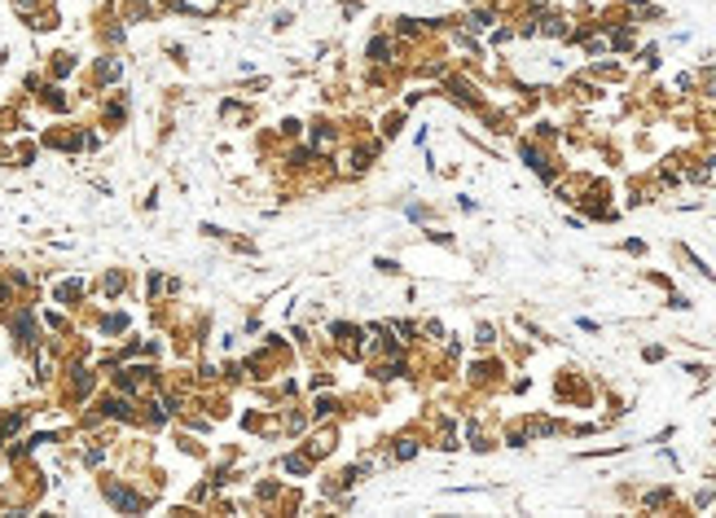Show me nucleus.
Listing matches in <instances>:
<instances>
[{
  "label": "nucleus",
  "instance_id": "nucleus-8",
  "mask_svg": "<svg viewBox=\"0 0 716 518\" xmlns=\"http://www.w3.org/2000/svg\"><path fill=\"white\" fill-rule=\"evenodd\" d=\"M642 505H646V510H663V505H673V488H655V492H646V496H642Z\"/></svg>",
  "mask_w": 716,
  "mask_h": 518
},
{
  "label": "nucleus",
  "instance_id": "nucleus-9",
  "mask_svg": "<svg viewBox=\"0 0 716 518\" xmlns=\"http://www.w3.org/2000/svg\"><path fill=\"white\" fill-rule=\"evenodd\" d=\"M79 294H84V281H66V286H58V304H75Z\"/></svg>",
  "mask_w": 716,
  "mask_h": 518
},
{
  "label": "nucleus",
  "instance_id": "nucleus-21",
  "mask_svg": "<svg viewBox=\"0 0 716 518\" xmlns=\"http://www.w3.org/2000/svg\"><path fill=\"white\" fill-rule=\"evenodd\" d=\"M506 40H514V31H510V27H497V31H492V44H506Z\"/></svg>",
  "mask_w": 716,
  "mask_h": 518
},
{
  "label": "nucleus",
  "instance_id": "nucleus-26",
  "mask_svg": "<svg viewBox=\"0 0 716 518\" xmlns=\"http://www.w3.org/2000/svg\"><path fill=\"white\" fill-rule=\"evenodd\" d=\"M471 5H488V0H471Z\"/></svg>",
  "mask_w": 716,
  "mask_h": 518
},
{
  "label": "nucleus",
  "instance_id": "nucleus-12",
  "mask_svg": "<svg viewBox=\"0 0 716 518\" xmlns=\"http://www.w3.org/2000/svg\"><path fill=\"white\" fill-rule=\"evenodd\" d=\"M396 31H400V36H409V40H413V36H422L426 27H422L418 18H396Z\"/></svg>",
  "mask_w": 716,
  "mask_h": 518
},
{
  "label": "nucleus",
  "instance_id": "nucleus-22",
  "mask_svg": "<svg viewBox=\"0 0 716 518\" xmlns=\"http://www.w3.org/2000/svg\"><path fill=\"white\" fill-rule=\"evenodd\" d=\"M624 250H628V255H646V242L633 238V242H624Z\"/></svg>",
  "mask_w": 716,
  "mask_h": 518
},
{
  "label": "nucleus",
  "instance_id": "nucleus-16",
  "mask_svg": "<svg viewBox=\"0 0 716 518\" xmlns=\"http://www.w3.org/2000/svg\"><path fill=\"white\" fill-rule=\"evenodd\" d=\"M703 97H712V102H716V66L703 75Z\"/></svg>",
  "mask_w": 716,
  "mask_h": 518
},
{
  "label": "nucleus",
  "instance_id": "nucleus-23",
  "mask_svg": "<svg viewBox=\"0 0 716 518\" xmlns=\"http://www.w3.org/2000/svg\"><path fill=\"white\" fill-rule=\"evenodd\" d=\"M712 500H716V496H712V492L703 488V492H698V496H694V505H698V510H708V505H712Z\"/></svg>",
  "mask_w": 716,
  "mask_h": 518
},
{
  "label": "nucleus",
  "instance_id": "nucleus-10",
  "mask_svg": "<svg viewBox=\"0 0 716 518\" xmlns=\"http://www.w3.org/2000/svg\"><path fill=\"white\" fill-rule=\"evenodd\" d=\"M492 343H497V325H488V321L475 325V347H492Z\"/></svg>",
  "mask_w": 716,
  "mask_h": 518
},
{
  "label": "nucleus",
  "instance_id": "nucleus-11",
  "mask_svg": "<svg viewBox=\"0 0 716 518\" xmlns=\"http://www.w3.org/2000/svg\"><path fill=\"white\" fill-rule=\"evenodd\" d=\"M97 79H102V83H110V79H119V62H114V57H106V62H97Z\"/></svg>",
  "mask_w": 716,
  "mask_h": 518
},
{
  "label": "nucleus",
  "instance_id": "nucleus-1",
  "mask_svg": "<svg viewBox=\"0 0 716 518\" xmlns=\"http://www.w3.org/2000/svg\"><path fill=\"white\" fill-rule=\"evenodd\" d=\"M519 158H523L532 172L545 180V185H554V180H558V163H549V154H545L536 141H519Z\"/></svg>",
  "mask_w": 716,
  "mask_h": 518
},
{
  "label": "nucleus",
  "instance_id": "nucleus-13",
  "mask_svg": "<svg viewBox=\"0 0 716 518\" xmlns=\"http://www.w3.org/2000/svg\"><path fill=\"white\" fill-rule=\"evenodd\" d=\"M286 470H290V475H308V470H312V461H308L304 453H295V457H286Z\"/></svg>",
  "mask_w": 716,
  "mask_h": 518
},
{
  "label": "nucleus",
  "instance_id": "nucleus-3",
  "mask_svg": "<svg viewBox=\"0 0 716 518\" xmlns=\"http://www.w3.org/2000/svg\"><path fill=\"white\" fill-rule=\"evenodd\" d=\"M541 36L545 40H567L572 36V22L562 13H541Z\"/></svg>",
  "mask_w": 716,
  "mask_h": 518
},
{
  "label": "nucleus",
  "instance_id": "nucleus-20",
  "mask_svg": "<svg viewBox=\"0 0 716 518\" xmlns=\"http://www.w3.org/2000/svg\"><path fill=\"white\" fill-rule=\"evenodd\" d=\"M374 268L378 273H400V264H396V259H374Z\"/></svg>",
  "mask_w": 716,
  "mask_h": 518
},
{
  "label": "nucleus",
  "instance_id": "nucleus-4",
  "mask_svg": "<svg viewBox=\"0 0 716 518\" xmlns=\"http://www.w3.org/2000/svg\"><path fill=\"white\" fill-rule=\"evenodd\" d=\"M365 53H370V62H378V66H387V62H396V40H391V36H374V40H370V48H365Z\"/></svg>",
  "mask_w": 716,
  "mask_h": 518
},
{
  "label": "nucleus",
  "instance_id": "nucleus-24",
  "mask_svg": "<svg viewBox=\"0 0 716 518\" xmlns=\"http://www.w3.org/2000/svg\"><path fill=\"white\" fill-rule=\"evenodd\" d=\"M422 334H431V339H440V334H444V325H440V321H426V325H422Z\"/></svg>",
  "mask_w": 716,
  "mask_h": 518
},
{
  "label": "nucleus",
  "instance_id": "nucleus-15",
  "mask_svg": "<svg viewBox=\"0 0 716 518\" xmlns=\"http://www.w3.org/2000/svg\"><path fill=\"white\" fill-rule=\"evenodd\" d=\"M642 360H646V364H659V360H663V347H659V343L642 347Z\"/></svg>",
  "mask_w": 716,
  "mask_h": 518
},
{
  "label": "nucleus",
  "instance_id": "nucleus-19",
  "mask_svg": "<svg viewBox=\"0 0 716 518\" xmlns=\"http://www.w3.org/2000/svg\"><path fill=\"white\" fill-rule=\"evenodd\" d=\"M668 308H673V312H686L690 299H686V294H668Z\"/></svg>",
  "mask_w": 716,
  "mask_h": 518
},
{
  "label": "nucleus",
  "instance_id": "nucleus-2",
  "mask_svg": "<svg viewBox=\"0 0 716 518\" xmlns=\"http://www.w3.org/2000/svg\"><path fill=\"white\" fill-rule=\"evenodd\" d=\"M106 500H110L114 510H123V514H141V510H145V496L119 488V483H106Z\"/></svg>",
  "mask_w": 716,
  "mask_h": 518
},
{
  "label": "nucleus",
  "instance_id": "nucleus-6",
  "mask_svg": "<svg viewBox=\"0 0 716 518\" xmlns=\"http://www.w3.org/2000/svg\"><path fill=\"white\" fill-rule=\"evenodd\" d=\"M471 378H475V382H497V378H501V364H497V360H475V364H471Z\"/></svg>",
  "mask_w": 716,
  "mask_h": 518
},
{
  "label": "nucleus",
  "instance_id": "nucleus-5",
  "mask_svg": "<svg viewBox=\"0 0 716 518\" xmlns=\"http://www.w3.org/2000/svg\"><path fill=\"white\" fill-rule=\"evenodd\" d=\"M497 22V9H488V5H475L471 13H466V31H471V36H479V31H488Z\"/></svg>",
  "mask_w": 716,
  "mask_h": 518
},
{
  "label": "nucleus",
  "instance_id": "nucleus-18",
  "mask_svg": "<svg viewBox=\"0 0 716 518\" xmlns=\"http://www.w3.org/2000/svg\"><path fill=\"white\" fill-rule=\"evenodd\" d=\"M536 137H541V141H554L558 128H554V123H536Z\"/></svg>",
  "mask_w": 716,
  "mask_h": 518
},
{
  "label": "nucleus",
  "instance_id": "nucleus-14",
  "mask_svg": "<svg viewBox=\"0 0 716 518\" xmlns=\"http://www.w3.org/2000/svg\"><path fill=\"white\" fill-rule=\"evenodd\" d=\"M409 457H418V444H413V439H400V444H396V461H409Z\"/></svg>",
  "mask_w": 716,
  "mask_h": 518
},
{
  "label": "nucleus",
  "instance_id": "nucleus-17",
  "mask_svg": "<svg viewBox=\"0 0 716 518\" xmlns=\"http://www.w3.org/2000/svg\"><path fill=\"white\" fill-rule=\"evenodd\" d=\"M123 290V273H110L106 277V294H119Z\"/></svg>",
  "mask_w": 716,
  "mask_h": 518
},
{
  "label": "nucleus",
  "instance_id": "nucleus-25",
  "mask_svg": "<svg viewBox=\"0 0 716 518\" xmlns=\"http://www.w3.org/2000/svg\"><path fill=\"white\" fill-rule=\"evenodd\" d=\"M36 5H40V0H13V9H18V13H31Z\"/></svg>",
  "mask_w": 716,
  "mask_h": 518
},
{
  "label": "nucleus",
  "instance_id": "nucleus-7",
  "mask_svg": "<svg viewBox=\"0 0 716 518\" xmlns=\"http://www.w3.org/2000/svg\"><path fill=\"white\" fill-rule=\"evenodd\" d=\"M93 382H97V378H93L88 369H79V364H75V369H71V391H75L79 400H84V395L93 391Z\"/></svg>",
  "mask_w": 716,
  "mask_h": 518
}]
</instances>
